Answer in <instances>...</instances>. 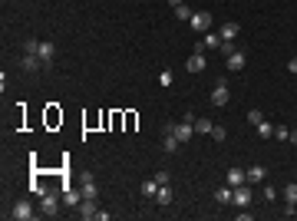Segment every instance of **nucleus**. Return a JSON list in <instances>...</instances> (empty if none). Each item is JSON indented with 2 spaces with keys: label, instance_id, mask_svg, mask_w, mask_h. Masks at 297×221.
Instances as JSON below:
<instances>
[{
  "label": "nucleus",
  "instance_id": "obj_1",
  "mask_svg": "<svg viewBox=\"0 0 297 221\" xmlns=\"http://www.w3.org/2000/svg\"><path fill=\"white\" fill-rule=\"evenodd\" d=\"M162 132H172V136H175L178 142L185 145V142L195 136V125H191V122H165V125H162Z\"/></svg>",
  "mask_w": 297,
  "mask_h": 221
},
{
  "label": "nucleus",
  "instance_id": "obj_2",
  "mask_svg": "<svg viewBox=\"0 0 297 221\" xmlns=\"http://www.w3.org/2000/svg\"><path fill=\"white\" fill-rule=\"evenodd\" d=\"M205 66H208V60H205V46L198 43V46L191 50V56L185 60V69H189V73H205Z\"/></svg>",
  "mask_w": 297,
  "mask_h": 221
},
{
  "label": "nucleus",
  "instance_id": "obj_3",
  "mask_svg": "<svg viewBox=\"0 0 297 221\" xmlns=\"http://www.w3.org/2000/svg\"><path fill=\"white\" fill-rule=\"evenodd\" d=\"M33 215H37V211H33V205H30L27 198H20V201L10 208V218L14 221H33Z\"/></svg>",
  "mask_w": 297,
  "mask_h": 221
},
{
  "label": "nucleus",
  "instance_id": "obj_4",
  "mask_svg": "<svg viewBox=\"0 0 297 221\" xmlns=\"http://www.w3.org/2000/svg\"><path fill=\"white\" fill-rule=\"evenodd\" d=\"M189 23H191L195 33H208V30H212V14H208V10H195Z\"/></svg>",
  "mask_w": 297,
  "mask_h": 221
},
{
  "label": "nucleus",
  "instance_id": "obj_5",
  "mask_svg": "<svg viewBox=\"0 0 297 221\" xmlns=\"http://www.w3.org/2000/svg\"><path fill=\"white\" fill-rule=\"evenodd\" d=\"M251 201H255V192H251V185H248V181H244V185H238V188H234V198H231V205L248 208Z\"/></svg>",
  "mask_w": 297,
  "mask_h": 221
},
{
  "label": "nucleus",
  "instance_id": "obj_6",
  "mask_svg": "<svg viewBox=\"0 0 297 221\" xmlns=\"http://www.w3.org/2000/svg\"><path fill=\"white\" fill-rule=\"evenodd\" d=\"M56 205H60V195H56V192H46V195H43V201H40V211L46 215V218H56V215H60Z\"/></svg>",
  "mask_w": 297,
  "mask_h": 221
},
{
  "label": "nucleus",
  "instance_id": "obj_7",
  "mask_svg": "<svg viewBox=\"0 0 297 221\" xmlns=\"http://www.w3.org/2000/svg\"><path fill=\"white\" fill-rule=\"evenodd\" d=\"M37 56H40L43 63H46V69L53 66V60H56V46L50 40H40V46H37Z\"/></svg>",
  "mask_w": 297,
  "mask_h": 221
},
{
  "label": "nucleus",
  "instance_id": "obj_8",
  "mask_svg": "<svg viewBox=\"0 0 297 221\" xmlns=\"http://www.w3.org/2000/svg\"><path fill=\"white\" fill-rule=\"evenodd\" d=\"M20 66L27 69V73H40V69H46V63H43L37 53H23L20 56Z\"/></svg>",
  "mask_w": 297,
  "mask_h": 221
},
{
  "label": "nucleus",
  "instance_id": "obj_9",
  "mask_svg": "<svg viewBox=\"0 0 297 221\" xmlns=\"http://www.w3.org/2000/svg\"><path fill=\"white\" fill-rule=\"evenodd\" d=\"M225 181H228L231 188H238V185H244V181H248V175H244V168H241V165H231V168H228V175H225Z\"/></svg>",
  "mask_w": 297,
  "mask_h": 221
},
{
  "label": "nucleus",
  "instance_id": "obj_10",
  "mask_svg": "<svg viewBox=\"0 0 297 221\" xmlns=\"http://www.w3.org/2000/svg\"><path fill=\"white\" fill-rule=\"evenodd\" d=\"M244 175H248V185H261V181L268 179V168L264 165H251V168H244Z\"/></svg>",
  "mask_w": 297,
  "mask_h": 221
},
{
  "label": "nucleus",
  "instance_id": "obj_11",
  "mask_svg": "<svg viewBox=\"0 0 297 221\" xmlns=\"http://www.w3.org/2000/svg\"><path fill=\"white\" fill-rule=\"evenodd\" d=\"M228 99H231V93H228L225 83H218L215 89H212V102H215V106H228Z\"/></svg>",
  "mask_w": 297,
  "mask_h": 221
},
{
  "label": "nucleus",
  "instance_id": "obj_12",
  "mask_svg": "<svg viewBox=\"0 0 297 221\" xmlns=\"http://www.w3.org/2000/svg\"><path fill=\"white\" fill-rule=\"evenodd\" d=\"M80 201H83V192H76V188H63V205H69V208H80Z\"/></svg>",
  "mask_w": 297,
  "mask_h": 221
},
{
  "label": "nucleus",
  "instance_id": "obj_13",
  "mask_svg": "<svg viewBox=\"0 0 297 221\" xmlns=\"http://www.w3.org/2000/svg\"><path fill=\"white\" fill-rule=\"evenodd\" d=\"M96 211H99V208H96V198H83L80 201V218H96Z\"/></svg>",
  "mask_w": 297,
  "mask_h": 221
},
{
  "label": "nucleus",
  "instance_id": "obj_14",
  "mask_svg": "<svg viewBox=\"0 0 297 221\" xmlns=\"http://www.w3.org/2000/svg\"><path fill=\"white\" fill-rule=\"evenodd\" d=\"M244 63H248V56H244L241 50L228 56V69H231V73H241V69H244Z\"/></svg>",
  "mask_w": 297,
  "mask_h": 221
},
{
  "label": "nucleus",
  "instance_id": "obj_15",
  "mask_svg": "<svg viewBox=\"0 0 297 221\" xmlns=\"http://www.w3.org/2000/svg\"><path fill=\"white\" fill-rule=\"evenodd\" d=\"M218 37H221V40H234V37H238V23H234V20L221 23V27H218Z\"/></svg>",
  "mask_w": 297,
  "mask_h": 221
},
{
  "label": "nucleus",
  "instance_id": "obj_16",
  "mask_svg": "<svg viewBox=\"0 0 297 221\" xmlns=\"http://www.w3.org/2000/svg\"><path fill=\"white\" fill-rule=\"evenodd\" d=\"M80 192H83V198H96V195H99V188H96V181H93V175H86V179H83V185H80Z\"/></svg>",
  "mask_w": 297,
  "mask_h": 221
},
{
  "label": "nucleus",
  "instance_id": "obj_17",
  "mask_svg": "<svg viewBox=\"0 0 297 221\" xmlns=\"http://www.w3.org/2000/svg\"><path fill=\"white\" fill-rule=\"evenodd\" d=\"M162 149H165V152H178V149H182V142H178L172 132H162Z\"/></svg>",
  "mask_w": 297,
  "mask_h": 221
},
{
  "label": "nucleus",
  "instance_id": "obj_18",
  "mask_svg": "<svg viewBox=\"0 0 297 221\" xmlns=\"http://www.w3.org/2000/svg\"><path fill=\"white\" fill-rule=\"evenodd\" d=\"M231 198H234V188H231V185H225V188H218V192H215L218 205H231Z\"/></svg>",
  "mask_w": 297,
  "mask_h": 221
},
{
  "label": "nucleus",
  "instance_id": "obj_19",
  "mask_svg": "<svg viewBox=\"0 0 297 221\" xmlns=\"http://www.w3.org/2000/svg\"><path fill=\"white\" fill-rule=\"evenodd\" d=\"M155 201H159V205H172V185H159Z\"/></svg>",
  "mask_w": 297,
  "mask_h": 221
},
{
  "label": "nucleus",
  "instance_id": "obj_20",
  "mask_svg": "<svg viewBox=\"0 0 297 221\" xmlns=\"http://www.w3.org/2000/svg\"><path fill=\"white\" fill-rule=\"evenodd\" d=\"M195 132H198V136H212V129H215V122H212V119H195Z\"/></svg>",
  "mask_w": 297,
  "mask_h": 221
},
{
  "label": "nucleus",
  "instance_id": "obj_21",
  "mask_svg": "<svg viewBox=\"0 0 297 221\" xmlns=\"http://www.w3.org/2000/svg\"><path fill=\"white\" fill-rule=\"evenodd\" d=\"M218 43H221V37H218V30H215V33L208 30V33H205V40H202V46H205V50H218Z\"/></svg>",
  "mask_w": 297,
  "mask_h": 221
},
{
  "label": "nucleus",
  "instance_id": "obj_22",
  "mask_svg": "<svg viewBox=\"0 0 297 221\" xmlns=\"http://www.w3.org/2000/svg\"><path fill=\"white\" fill-rule=\"evenodd\" d=\"M284 201H287V205H297V181L284 185Z\"/></svg>",
  "mask_w": 297,
  "mask_h": 221
},
{
  "label": "nucleus",
  "instance_id": "obj_23",
  "mask_svg": "<svg viewBox=\"0 0 297 221\" xmlns=\"http://www.w3.org/2000/svg\"><path fill=\"white\" fill-rule=\"evenodd\" d=\"M255 129H257V136H261V139H271V136H274V125H271L268 119H261Z\"/></svg>",
  "mask_w": 297,
  "mask_h": 221
},
{
  "label": "nucleus",
  "instance_id": "obj_24",
  "mask_svg": "<svg viewBox=\"0 0 297 221\" xmlns=\"http://www.w3.org/2000/svg\"><path fill=\"white\" fill-rule=\"evenodd\" d=\"M155 192H159V181H155V179L142 181V195H146V198H155Z\"/></svg>",
  "mask_w": 297,
  "mask_h": 221
},
{
  "label": "nucleus",
  "instance_id": "obj_25",
  "mask_svg": "<svg viewBox=\"0 0 297 221\" xmlns=\"http://www.w3.org/2000/svg\"><path fill=\"white\" fill-rule=\"evenodd\" d=\"M172 83H175V73H172V69H162V73H159V86H162V89H169Z\"/></svg>",
  "mask_w": 297,
  "mask_h": 221
},
{
  "label": "nucleus",
  "instance_id": "obj_26",
  "mask_svg": "<svg viewBox=\"0 0 297 221\" xmlns=\"http://www.w3.org/2000/svg\"><path fill=\"white\" fill-rule=\"evenodd\" d=\"M218 50H221V53H225V56L238 53V46H234V40H221V43H218Z\"/></svg>",
  "mask_w": 297,
  "mask_h": 221
},
{
  "label": "nucleus",
  "instance_id": "obj_27",
  "mask_svg": "<svg viewBox=\"0 0 297 221\" xmlns=\"http://www.w3.org/2000/svg\"><path fill=\"white\" fill-rule=\"evenodd\" d=\"M191 14H195V10H191V7H185V3H182V7H175V17H178V20H185V23L191 20Z\"/></svg>",
  "mask_w": 297,
  "mask_h": 221
},
{
  "label": "nucleus",
  "instance_id": "obj_28",
  "mask_svg": "<svg viewBox=\"0 0 297 221\" xmlns=\"http://www.w3.org/2000/svg\"><path fill=\"white\" fill-rule=\"evenodd\" d=\"M212 139H215V142H225V139H228V129H225V125H215V129H212Z\"/></svg>",
  "mask_w": 297,
  "mask_h": 221
},
{
  "label": "nucleus",
  "instance_id": "obj_29",
  "mask_svg": "<svg viewBox=\"0 0 297 221\" xmlns=\"http://www.w3.org/2000/svg\"><path fill=\"white\" fill-rule=\"evenodd\" d=\"M287 136H291L287 125H274V139H284V142H287Z\"/></svg>",
  "mask_w": 297,
  "mask_h": 221
},
{
  "label": "nucleus",
  "instance_id": "obj_30",
  "mask_svg": "<svg viewBox=\"0 0 297 221\" xmlns=\"http://www.w3.org/2000/svg\"><path fill=\"white\" fill-rule=\"evenodd\" d=\"M261 119H264V112H261V109H251V112H248V122H251V125H257Z\"/></svg>",
  "mask_w": 297,
  "mask_h": 221
},
{
  "label": "nucleus",
  "instance_id": "obj_31",
  "mask_svg": "<svg viewBox=\"0 0 297 221\" xmlns=\"http://www.w3.org/2000/svg\"><path fill=\"white\" fill-rule=\"evenodd\" d=\"M152 179L159 181V185H169V181H172V179H169V172H165V168H162V172H155V175H152Z\"/></svg>",
  "mask_w": 297,
  "mask_h": 221
},
{
  "label": "nucleus",
  "instance_id": "obj_32",
  "mask_svg": "<svg viewBox=\"0 0 297 221\" xmlns=\"http://www.w3.org/2000/svg\"><path fill=\"white\" fill-rule=\"evenodd\" d=\"M261 195H264V201H274V198H277V192H274L271 185H264V192H261Z\"/></svg>",
  "mask_w": 297,
  "mask_h": 221
},
{
  "label": "nucleus",
  "instance_id": "obj_33",
  "mask_svg": "<svg viewBox=\"0 0 297 221\" xmlns=\"http://www.w3.org/2000/svg\"><path fill=\"white\" fill-rule=\"evenodd\" d=\"M251 218H255V215H251L248 208H241V211H238V221H251Z\"/></svg>",
  "mask_w": 297,
  "mask_h": 221
},
{
  "label": "nucleus",
  "instance_id": "obj_34",
  "mask_svg": "<svg viewBox=\"0 0 297 221\" xmlns=\"http://www.w3.org/2000/svg\"><path fill=\"white\" fill-rule=\"evenodd\" d=\"M165 3H169V7H172V10H175V7H182V3H185V0H165Z\"/></svg>",
  "mask_w": 297,
  "mask_h": 221
},
{
  "label": "nucleus",
  "instance_id": "obj_35",
  "mask_svg": "<svg viewBox=\"0 0 297 221\" xmlns=\"http://www.w3.org/2000/svg\"><path fill=\"white\" fill-rule=\"evenodd\" d=\"M287 69H291V73H297V56L291 60V63H287Z\"/></svg>",
  "mask_w": 297,
  "mask_h": 221
},
{
  "label": "nucleus",
  "instance_id": "obj_36",
  "mask_svg": "<svg viewBox=\"0 0 297 221\" xmlns=\"http://www.w3.org/2000/svg\"><path fill=\"white\" fill-rule=\"evenodd\" d=\"M287 142H291V145H297V132H291V136H287Z\"/></svg>",
  "mask_w": 297,
  "mask_h": 221
}]
</instances>
